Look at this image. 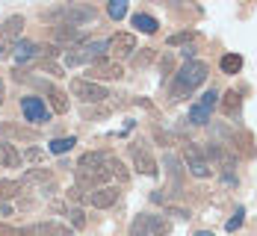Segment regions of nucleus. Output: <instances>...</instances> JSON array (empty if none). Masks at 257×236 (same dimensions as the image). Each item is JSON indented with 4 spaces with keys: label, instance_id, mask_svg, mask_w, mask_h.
<instances>
[{
    "label": "nucleus",
    "instance_id": "nucleus-12",
    "mask_svg": "<svg viewBox=\"0 0 257 236\" xmlns=\"http://www.w3.org/2000/svg\"><path fill=\"white\" fill-rule=\"evenodd\" d=\"M21 109H24V118L33 124L48 121V106L42 104V98H21Z\"/></svg>",
    "mask_w": 257,
    "mask_h": 236
},
{
    "label": "nucleus",
    "instance_id": "nucleus-1",
    "mask_svg": "<svg viewBox=\"0 0 257 236\" xmlns=\"http://www.w3.org/2000/svg\"><path fill=\"white\" fill-rule=\"evenodd\" d=\"M112 174H109V168H106V162H103V154L98 151H89V154H83L77 162V168H74V180H77L80 189H103V183L109 180Z\"/></svg>",
    "mask_w": 257,
    "mask_h": 236
},
{
    "label": "nucleus",
    "instance_id": "nucleus-14",
    "mask_svg": "<svg viewBox=\"0 0 257 236\" xmlns=\"http://www.w3.org/2000/svg\"><path fill=\"white\" fill-rule=\"evenodd\" d=\"M118 201V189H112V186H103V189H95V192H89V204L92 207H98V210H106V207H112Z\"/></svg>",
    "mask_w": 257,
    "mask_h": 236
},
{
    "label": "nucleus",
    "instance_id": "nucleus-13",
    "mask_svg": "<svg viewBox=\"0 0 257 236\" xmlns=\"http://www.w3.org/2000/svg\"><path fill=\"white\" fill-rule=\"evenodd\" d=\"M53 42L56 45H68V48H77L86 42L83 30L80 27H53Z\"/></svg>",
    "mask_w": 257,
    "mask_h": 236
},
{
    "label": "nucleus",
    "instance_id": "nucleus-9",
    "mask_svg": "<svg viewBox=\"0 0 257 236\" xmlns=\"http://www.w3.org/2000/svg\"><path fill=\"white\" fill-rule=\"evenodd\" d=\"M183 159H186L189 174H195V177H210V174H213V168H210V162L204 159V154H201L198 145L186 142V145H183Z\"/></svg>",
    "mask_w": 257,
    "mask_h": 236
},
{
    "label": "nucleus",
    "instance_id": "nucleus-3",
    "mask_svg": "<svg viewBox=\"0 0 257 236\" xmlns=\"http://www.w3.org/2000/svg\"><path fill=\"white\" fill-rule=\"evenodd\" d=\"M92 18H95L92 6H74V3H65V6H56L51 12H45V21H53L56 27H80L89 24Z\"/></svg>",
    "mask_w": 257,
    "mask_h": 236
},
{
    "label": "nucleus",
    "instance_id": "nucleus-28",
    "mask_svg": "<svg viewBox=\"0 0 257 236\" xmlns=\"http://www.w3.org/2000/svg\"><path fill=\"white\" fill-rule=\"evenodd\" d=\"M130 236H148V215H136L133 221H130Z\"/></svg>",
    "mask_w": 257,
    "mask_h": 236
},
{
    "label": "nucleus",
    "instance_id": "nucleus-27",
    "mask_svg": "<svg viewBox=\"0 0 257 236\" xmlns=\"http://www.w3.org/2000/svg\"><path fill=\"white\" fill-rule=\"evenodd\" d=\"M74 145H77V139H74V136H65V139H53L51 145H48V151H51V154H68Z\"/></svg>",
    "mask_w": 257,
    "mask_h": 236
},
{
    "label": "nucleus",
    "instance_id": "nucleus-31",
    "mask_svg": "<svg viewBox=\"0 0 257 236\" xmlns=\"http://www.w3.org/2000/svg\"><path fill=\"white\" fill-rule=\"evenodd\" d=\"M45 159H48L45 148H27L21 154V162H45Z\"/></svg>",
    "mask_w": 257,
    "mask_h": 236
},
{
    "label": "nucleus",
    "instance_id": "nucleus-35",
    "mask_svg": "<svg viewBox=\"0 0 257 236\" xmlns=\"http://www.w3.org/2000/svg\"><path fill=\"white\" fill-rule=\"evenodd\" d=\"M242 221H245V210H242V207H236V212H233V218H228V224H225V230H228V233H233V230H239V227H242Z\"/></svg>",
    "mask_w": 257,
    "mask_h": 236
},
{
    "label": "nucleus",
    "instance_id": "nucleus-21",
    "mask_svg": "<svg viewBox=\"0 0 257 236\" xmlns=\"http://www.w3.org/2000/svg\"><path fill=\"white\" fill-rule=\"evenodd\" d=\"M48 95H51V106L59 112V115H65L68 112V95L65 92H59L56 86H48Z\"/></svg>",
    "mask_w": 257,
    "mask_h": 236
},
{
    "label": "nucleus",
    "instance_id": "nucleus-15",
    "mask_svg": "<svg viewBox=\"0 0 257 236\" xmlns=\"http://www.w3.org/2000/svg\"><path fill=\"white\" fill-rule=\"evenodd\" d=\"M0 165L3 168H18L21 165V154H18V148L12 145V142H0Z\"/></svg>",
    "mask_w": 257,
    "mask_h": 236
},
{
    "label": "nucleus",
    "instance_id": "nucleus-2",
    "mask_svg": "<svg viewBox=\"0 0 257 236\" xmlns=\"http://www.w3.org/2000/svg\"><path fill=\"white\" fill-rule=\"evenodd\" d=\"M207 71H210V65L201 62V59H189V62H183V68L175 74V83H172L169 98H172V101H180V98L192 95V92L207 80Z\"/></svg>",
    "mask_w": 257,
    "mask_h": 236
},
{
    "label": "nucleus",
    "instance_id": "nucleus-20",
    "mask_svg": "<svg viewBox=\"0 0 257 236\" xmlns=\"http://www.w3.org/2000/svg\"><path fill=\"white\" fill-rule=\"evenodd\" d=\"M166 171L172 174L175 189H180V183H183V168H180V159L175 157V154H166Z\"/></svg>",
    "mask_w": 257,
    "mask_h": 236
},
{
    "label": "nucleus",
    "instance_id": "nucleus-8",
    "mask_svg": "<svg viewBox=\"0 0 257 236\" xmlns=\"http://www.w3.org/2000/svg\"><path fill=\"white\" fill-rule=\"evenodd\" d=\"M130 157H133L136 171H142L145 177H157V174H160L157 159L151 157V151H148V145H145V142H133V145H130Z\"/></svg>",
    "mask_w": 257,
    "mask_h": 236
},
{
    "label": "nucleus",
    "instance_id": "nucleus-33",
    "mask_svg": "<svg viewBox=\"0 0 257 236\" xmlns=\"http://www.w3.org/2000/svg\"><path fill=\"white\" fill-rule=\"evenodd\" d=\"M216 104H219V92H216V89H207L204 95H201V101H198V106H201V109H207V112H210Z\"/></svg>",
    "mask_w": 257,
    "mask_h": 236
},
{
    "label": "nucleus",
    "instance_id": "nucleus-18",
    "mask_svg": "<svg viewBox=\"0 0 257 236\" xmlns=\"http://www.w3.org/2000/svg\"><path fill=\"white\" fill-rule=\"evenodd\" d=\"M103 162H106V168H109V174L118 180V183H127L130 180V174H127V168H124V162L118 157H112V154H103Z\"/></svg>",
    "mask_w": 257,
    "mask_h": 236
},
{
    "label": "nucleus",
    "instance_id": "nucleus-30",
    "mask_svg": "<svg viewBox=\"0 0 257 236\" xmlns=\"http://www.w3.org/2000/svg\"><path fill=\"white\" fill-rule=\"evenodd\" d=\"M189 121H192V124H198V127H204L207 121H210V112H207V109H201V106L195 104L192 109H189Z\"/></svg>",
    "mask_w": 257,
    "mask_h": 236
},
{
    "label": "nucleus",
    "instance_id": "nucleus-38",
    "mask_svg": "<svg viewBox=\"0 0 257 236\" xmlns=\"http://www.w3.org/2000/svg\"><path fill=\"white\" fill-rule=\"evenodd\" d=\"M160 68H163V74H172V71H175V59H172V53H166V56L160 59Z\"/></svg>",
    "mask_w": 257,
    "mask_h": 236
},
{
    "label": "nucleus",
    "instance_id": "nucleus-40",
    "mask_svg": "<svg viewBox=\"0 0 257 236\" xmlns=\"http://www.w3.org/2000/svg\"><path fill=\"white\" fill-rule=\"evenodd\" d=\"M0 236H21V230L12 224H0Z\"/></svg>",
    "mask_w": 257,
    "mask_h": 236
},
{
    "label": "nucleus",
    "instance_id": "nucleus-7",
    "mask_svg": "<svg viewBox=\"0 0 257 236\" xmlns=\"http://www.w3.org/2000/svg\"><path fill=\"white\" fill-rule=\"evenodd\" d=\"M124 77V65L121 62H115L112 56H103L98 62H92L89 65V80H121Z\"/></svg>",
    "mask_w": 257,
    "mask_h": 236
},
{
    "label": "nucleus",
    "instance_id": "nucleus-22",
    "mask_svg": "<svg viewBox=\"0 0 257 236\" xmlns=\"http://www.w3.org/2000/svg\"><path fill=\"white\" fill-rule=\"evenodd\" d=\"M133 27L151 36V33H157V27H160V24H157V18H151V15H145V12H136V15H133Z\"/></svg>",
    "mask_w": 257,
    "mask_h": 236
},
{
    "label": "nucleus",
    "instance_id": "nucleus-19",
    "mask_svg": "<svg viewBox=\"0 0 257 236\" xmlns=\"http://www.w3.org/2000/svg\"><path fill=\"white\" fill-rule=\"evenodd\" d=\"M148 233L151 236H169L172 224L166 221V215H148Z\"/></svg>",
    "mask_w": 257,
    "mask_h": 236
},
{
    "label": "nucleus",
    "instance_id": "nucleus-16",
    "mask_svg": "<svg viewBox=\"0 0 257 236\" xmlns=\"http://www.w3.org/2000/svg\"><path fill=\"white\" fill-rule=\"evenodd\" d=\"M24 186H51L53 189V174L48 171V168H30L24 174Z\"/></svg>",
    "mask_w": 257,
    "mask_h": 236
},
{
    "label": "nucleus",
    "instance_id": "nucleus-43",
    "mask_svg": "<svg viewBox=\"0 0 257 236\" xmlns=\"http://www.w3.org/2000/svg\"><path fill=\"white\" fill-rule=\"evenodd\" d=\"M3 95H6V89H3V80H0V104H3Z\"/></svg>",
    "mask_w": 257,
    "mask_h": 236
},
{
    "label": "nucleus",
    "instance_id": "nucleus-44",
    "mask_svg": "<svg viewBox=\"0 0 257 236\" xmlns=\"http://www.w3.org/2000/svg\"><path fill=\"white\" fill-rule=\"evenodd\" d=\"M195 236H213V233H210V230H198Z\"/></svg>",
    "mask_w": 257,
    "mask_h": 236
},
{
    "label": "nucleus",
    "instance_id": "nucleus-24",
    "mask_svg": "<svg viewBox=\"0 0 257 236\" xmlns=\"http://www.w3.org/2000/svg\"><path fill=\"white\" fill-rule=\"evenodd\" d=\"M219 68H222L225 74H236V71L242 68V56H236V53H225L222 62H219Z\"/></svg>",
    "mask_w": 257,
    "mask_h": 236
},
{
    "label": "nucleus",
    "instance_id": "nucleus-4",
    "mask_svg": "<svg viewBox=\"0 0 257 236\" xmlns=\"http://www.w3.org/2000/svg\"><path fill=\"white\" fill-rule=\"evenodd\" d=\"M109 51L106 48V42H83V45H77V48H68L65 51V56H62V62L68 65V68H74V65H83V62H98V59H103V53Z\"/></svg>",
    "mask_w": 257,
    "mask_h": 236
},
{
    "label": "nucleus",
    "instance_id": "nucleus-37",
    "mask_svg": "<svg viewBox=\"0 0 257 236\" xmlns=\"http://www.w3.org/2000/svg\"><path fill=\"white\" fill-rule=\"evenodd\" d=\"M68 201H77V204H89V195H86V189L74 186V189H68Z\"/></svg>",
    "mask_w": 257,
    "mask_h": 236
},
{
    "label": "nucleus",
    "instance_id": "nucleus-34",
    "mask_svg": "<svg viewBox=\"0 0 257 236\" xmlns=\"http://www.w3.org/2000/svg\"><path fill=\"white\" fill-rule=\"evenodd\" d=\"M65 215L71 218V224H74L77 230H83V227H86V215H83V210H80V207H68V210H65Z\"/></svg>",
    "mask_w": 257,
    "mask_h": 236
},
{
    "label": "nucleus",
    "instance_id": "nucleus-5",
    "mask_svg": "<svg viewBox=\"0 0 257 236\" xmlns=\"http://www.w3.org/2000/svg\"><path fill=\"white\" fill-rule=\"evenodd\" d=\"M21 33H24V18L21 15L6 18V24L0 27V59L15 53V45L21 42Z\"/></svg>",
    "mask_w": 257,
    "mask_h": 236
},
{
    "label": "nucleus",
    "instance_id": "nucleus-32",
    "mask_svg": "<svg viewBox=\"0 0 257 236\" xmlns=\"http://www.w3.org/2000/svg\"><path fill=\"white\" fill-rule=\"evenodd\" d=\"M189 42H195V30H183V33L169 36V45H172V48H175V45H189Z\"/></svg>",
    "mask_w": 257,
    "mask_h": 236
},
{
    "label": "nucleus",
    "instance_id": "nucleus-42",
    "mask_svg": "<svg viewBox=\"0 0 257 236\" xmlns=\"http://www.w3.org/2000/svg\"><path fill=\"white\" fill-rule=\"evenodd\" d=\"M180 53H183V56H186V62H189V59H192V56H195V51H192V48H189V45H186V48H183V51H180Z\"/></svg>",
    "mask_w": 257,
    "mask_h": 236
},
{
    "label": "nucleus",
    "instance_id": "nucleus-10",
    "mask_svg": "<svg viewBox=\"0 0 257 236\" xmlns=\"http://www.w3.org/2000/svg\"><path fill=\"white\" fill-rule=\"evenodd\" d=\"M106 48H109V53H112L115 62H121L124 56H133V51H136V36H133V33H115V36L106 42Z\"/></svg>",
    "mask_w": 257,
    "mask_h": 236
},
{
    "label": "nucleus",
    "instance_id": "nucleus-11",
    "mask_svg": "<svg viewBox=\"0 0 257 236\" xmlns=\"http://www.w3.org/2000/svg\"><path fill=\"white\" fill-rule=\"evenodd\" d=\"M21 236H71V230L65 224H56V221H36L21 230Z\"/></svg>",
    "mask_w": 257,
    "mask_h": 236
},
{
    "label": "nucleus",
    "instance_id": "nucleus-41",
    "mask_svg": "<svg viewBox=\"0 0 257 236\" xmlns=\"http://www.w3.org/2000/svg\"><path fill=\"white\" fill-rule=\"evenodd\" d=\"M166 212H172V215H178V218H189V210H180V207H169Z\"/></svg>",
    "mask_w": 257,
    "mask_h": 236
},
{
    "label": "nucleus",
    "instance_id": "nucleus-23",
    "mask_svg": "<svg viewBox=\"0 0 257 236\" xmlns=\"http://www.w3.org/2000/svg\"><path fill=\"white\" fill-rule=\"evenodd\" d=\"M21 189H24L21 180H0V201H12Z\"/></svg>",
    "mask_w": 257,
    "mask_h": 236
},
{
    "label": "nucleus",
    "instance_id": "nucleus-36",
    "mask_svg": "<svg viewBox=\"0 0 257 236\" xmlns=\"http://www.w3.org/2000/svg\"><path fill=\"white\" fill-rule=\"evenodd\" d=\"M151 59H154V48H142V53L133 56V65H136V68H145Z\"/></svg>",
    "mask_w": 257,
    "mask_h": 236
},
{
    "label": "nucleus",
    "instance_id": "nucleus-39",
    "mask_svg": "<svg viewBox=\"0 0 257 236\" xmlns=\"http://www.w3.org/2000/svg\"><path fill=\"white\" fill-rule=\"evenodd\" d=\"M42 68H45L48 74H53V77H62V68H59V65H53V62H48V59L42 62Z\"/></svg>",
    "mask_w": 257,
    "mask_h": 236
},
{
    "label": "nucleus",
    "instance_id": "nucleus-6",
    "mask_svg": "<svg viewBox=\"0 0 257 236\" xmlns=\"http://www.w3.org/2000/svg\"><path fill=\"white\" fill-rule=\"evenodd\" d=\"M71 95L80 98L83 104H103V101L109 98V92L103 89L101 83L86 80V77H74V80H71Z\"/></svg>",
    "mask_w": 257,
    "mask_h": 236
},
{
    "label": "nucleus",
    "instance_id": "nucleus-17",
    "mask_svg": "<svg viewBox=\"0 0 257 236\" xmlns=\"http://www.w3.org/2000/svg\"><path fill=\"white\" fill-rule=\"evenodd\" d=\"M239 106H242V98H239V92L236 89H228L225 95H222V112L233 118V115H239Z\"/></svg>",
    "mask_w": 257,
    "mask_h": 236
},
{
    "label": "nucleus",
    "instance_id": "nucleus-26",
    "mask_svg": "<svg viewBox=\"0 0 257 236\" xmlns=\"http://www.w3.org/2000/svg\"><path fill=\"white\" fill-rule=\"evenodd\" d=\"M3 133H6V136L27 139V142H36V139H39V133L36 130H27V127H18V124H3Z\"/></svg>",
    "mask_w": 257,
    "mask_h": 236
},
{
    "label": "nucleus",
    "instance_id": "nucleus-29",
    "mask_svg": "<svg viewBox=\"0 0 257 236\" xmlns=\"http://www.w3.org/2000/svg\"><path fill=\"white\" fill-rule=\"evenodd\" d=\"M106 12H109L112 21H121V18L127 15V3H124V0H112V3L106 6Z\"/></svg>",
    "mask_w": 257,
    "mask_h": 236
},
{
    "label": "nucleus",
    "instance_id": "nucleus-25",
    "mask_svg": "<svg viewBox=\"0 0 257 236\" xmlns=\"http://www.w3.org/2000/svg\"><path fill=\"white\" fill-rule=\"evenodd\" d=\"M36 51H39V48H36L30 39H24V42H18V45H15V59H18V62H27V59H33V56H36Z\"/></svg>",
    "mask_w": 257,
    "mask_h": 236
}]
</instances>
